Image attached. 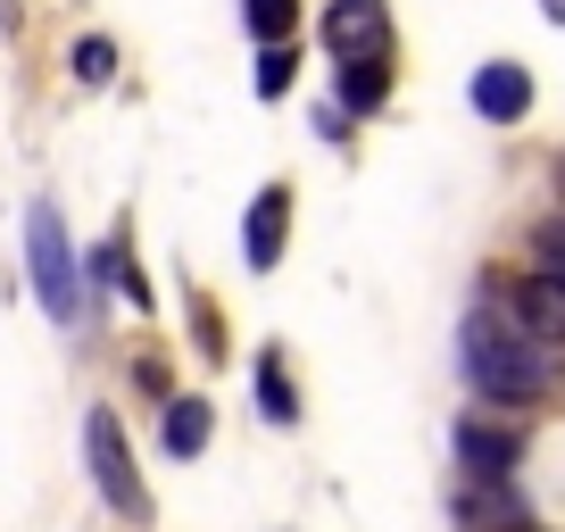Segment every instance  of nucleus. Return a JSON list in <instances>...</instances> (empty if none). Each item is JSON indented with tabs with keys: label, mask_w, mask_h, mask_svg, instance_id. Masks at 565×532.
Here are the masks:
<instances>
[{
	"label": "nucleus",
	"mask_w": 565,
	"mask_h": 532,
	"mask_svg": "<svg viewBox=\"0 0 565 532\" xmlns=\"http://www.w3.org/2000/svg\"><path fill=\"white\" fill-rule=\"evenodd\" d=\"M466 374H475V391L482 400H508V408H524V400H541L548 391V358H541V341L524 333V324H499V317H466Z\"/></svg>",
	"instance_id": "obj_1"
},
{
	"label": "nucleus",
	"mask_w": 565,
	"mask_h": 532,
	"mask_svg": "<svg viewBox=\"0 0 565 532\" xmlns=\"http://www.w3.org/2000/svg\"><path fill=\"white\" fill-rule=\"evenodd\" d=\"M25 258H34L42 308H51L58 324H75L84 317V284H75V249H67V225H58L51 200H34V216H25Z\"/></svg>",
	"instance_id": "obj_2"
},
{
	"label": "nucleus",
	"mask_w": 565,
	"mask_h": 532,
	"mask_svg": "<svg viewBox=\"0 0 565 532\" xmlns=\"http://www.w3.org/2000/svg\"><path fill=\"white\" fill-rule=\"evenodd\" d=\"M84 449H92V482H100V499H108V508H125V515H150V491H141V475H134V449H125V433H117V416H108V408H92Z\"/></svg>",
	"instance_id": "obj_3"
},
{
	"label": "nucleus",
	"mask_w": 565,
	"mask_h": 532,
	"mask_svg": "<svg viewBox=\"0 0 565 532\" xmlns=\"http://www.w3.org/2000/svg\"><path fill=\"white\" fill-rule=\"evenodd\" d=\"M508 317L524 324L541 350H565V275H548V266H532L524 284L508 291Z\"/></svg>",
	"instance_id": "obj_4"
},
{
	"label": "nucleus",
	"mask_w": 565,
	"mask_h": 532,
	"mask_svg": "<svg viewBox=\"0 0 565 532\" xmlns=\"http://www.w3.org/2000/svg\"><path fill=\"white\" fill-rule=\"evenodd\" d=\"M324 42H333V58H383L391 51V9L383 0H333L324 9Z\"/></svg>",
	"instance_id": "obj_5"
},
{
	"label": "nucleus",
	"mask_w": 565,
	"mask_h": 532,
	"mask_svg": "<svg viewBox=\"0 0 565 532\" xmlns=\"http://www.w3.org/2000/svg\"><path fill=\"white\" fill-rule=\"evenodd\" d=\"M282 233H291V192H282V183H266V192L249 200V225H242L249 266H275V258H282Z\"/></svg>",
	"instance_id": "obj_6"
},
{
	"label": "nucleus",
	"mask_w": 565,
	"mask_h": 532,
	"mask_svg": "<svg viewBox=\"0 0 565 532\" xmlns=\"http://www.w3.org/2000/svg\"><path fill=\"white\" fill-rule=\"evenodd\" d=\"M475 108H482L491 125H515V117L532 108V75L508 67V58H499V67H482V75H475Z\"/></svg>",
	"instance_id": "obj_7"
},
{
	"label": "nucleus",
	"mask_w": 565,
	"mask_h": 532,
	"mask_svg": "<svg viewBox=\"0 0 565 532\" xmlns=\"http://www.w3.org/2000/svg\"><path fill=\"white\" fill-rule=\"evenodd\" d=\"M458 458H466V475L499 482V475L515 466V433H499V425H475V416H466V425H458Z\"/></svg>",
	"instance_id": "obj_8"
},
{
	"label": "nucleus",
	"mask_w": 565,
	"mask_h": 532,
	"mask_svg": "<svg viewBox=\"0 0 565 532\" xmlns=\"http://www.w3.org/2000/svg\"><path fill=\"white\" fill-rule=\"evenodd\" d=\"M391 67L383 58H341V108H383Z\"/></svg>",
	"instance_id": "obj_9"
},
{
	"label": "nucleus",
	"mask_w": 565,
	"mask_h": 532,
	"mask_svg": "<svg viewBox=\"0 0 565 532\" xmlns=\"http://www.w3.org/2000/svg\"><path fill=\"white\" fill-rule=\"evenodd\" d=\"M159 433H167V449H175V458H192V449H209V400H175Z\"/></svg>",
	"instance_id": "obj_10"
},
{
	"label": "nucleus",
	"mask_w": 565,
	"mask_h": 532,
	"mask_svg": "<svg viewBox=\"0 0 565 532\" xmlns=\"http://www.w3.org/2000/svg\"><path fill=\"white\" fill-rule=\"evenodd\" d=\"M242 18L258 42H291V25H300V0H242Z\"/></svg>",
	"instance_id": "obj_11"
},
{
	"label": "nucleus",
	"mask_w": 565,
	"mask_h": 532,
	"mask_svg": "<svg viewBox=\"0 0 565 532\" xmlns=\"http://www.w3.org/2000/svg\"><path fill=\"white\" fill-rule=\"evenodd\" d=\"M258 408L275 416V425L300 416V400H291V383H282V358H258Z\"/></svg>",
	"instance_id": "obj_12"
},
{
	"label": "nucleus",
	"mask_w": 565,
	"mask_h": 532,
	"mask_svg": "<svg viewBox=\"0 0 565 532\" xmlns=\"http://www.w3.org/2000/svg\"><path fill=\"white\" fill-rule=\"evenodd\" d=\"M291 67H300V58H291V42H266V58H258V92H266V100H282V92H291Z\"/></svg>",
	"instance_id": "obj_13"
},
{
	"label": "nucleus",
	"mask_w": 565,
	"mask_h": 532,
	"mask_svg": "<svg viewBox=\"0 0 565 532\" xmlns=\"http://www.w3.org/2000/svg\"><path fill=\"white\" fill-rule=\"evenodd\" d=\"M75 75H84V84H108V75H117V51H108L100 34H92V42H75Z\"/></svg>",
	"instance_id": "obj_14"
},
{
	"label": "nucleus",
	"mask_w": 565,
	"mask_h": 532,
	"mask_svg": "<svg viewBox=\"0 0 565 532\" xmlns=\"http://www.w3.org/2000/svg\"><path fill=\"white\" fill-rule=\"evenodd\" d=\"M532 258H541L548 275H565V216H548V225L532 233Z\"/></svg>",
	"instance_id": "obj_15"
},
{
	"label": "nucleus",
	"mask_w": 565,
	"mask_h": 532,
	"mask_svg": "<svg viewBox=\"0 0 565 532\" xmlns=\"http://www.w3.org/2000/svg\"><path fill=\"white\" fill-rule=\"evenodd\" d=\"M541 9H548V18H557V25H565V0H541Z\"/></svg>",
	"instance_id": "obj_16"
}]
</instances>
